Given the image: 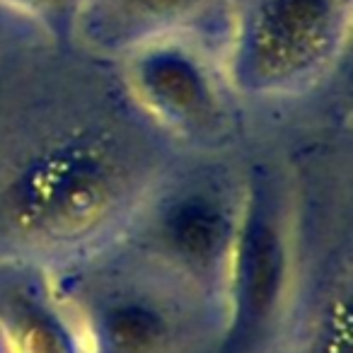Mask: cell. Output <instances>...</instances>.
I'll use <instances>...</instances> for the list:
<instances>
[{
	"label": "cell",
	"instance_id": "1",
	"mask_svg": "<svg viewBox=\"0 0 353 353\" xmlns=\"http://www.w3.org/2000/svg\"><path fill=\"white\" fill-rule=\"evenodd\" d=\"M170 138L109 90L0 121V264L61 274L109 250L170 167Z\"/></svg>",
	"mask_w": 353,
	"mask_h": 353
},
{
	"label": "cell",
	"instance_id": "2",
	"mask_svg": "<svg viewBox=\"0 0 353 353\" xmlns=\"http://www.w3.org/2000/svg\"><path fill=\"white\" fill-rule=\"evenodd\" d=\"M88 353H216L225 307L112 245L56 274Z\"/></svg>",
	"mask_w": 353,
	"mask_h": 353
},
{
	"label": "cell",
	"instance_id": "3",
	"mask_svg": "<svg viewBox=\"0 0 353 353\" xmlns=\"http://www.w3.org/2000/svg\"><path fill=\"white\" fill-rule=\"evenodd\" d=\"M247 182L221 162L170 165L114 245L225 307Z\"/></svg>",
	"mask_w": 353,
	"mask_h": 353
},
{
	"label": "cell",
	"instance_id": "4",
	"mask_svg": "<svg viewBox=\"0 0 353 353\" xmlns=\"http://www.w3.org/2000/svg\"><path fill=\"white\" fill-rule=\"evenodd\" d=\"M351 0H242L232 27L237 90L288 97L317 85L348 41Z\"/></svg>",
	"mask_w": 353,
	"mask_h": 353
},
{
	"label": "cell",
	"instance_id": "5",
	"mask_svg": "<svg viewBox=\"0 0 353 353\" xmlns=\"http://www.w3.org/2000/svg\"><path fill=\"white\" fill-rule=\"evenodd\" d=\"M128 94L170 141L213 150L232 133L221 73L192 37H160L128 51Z\"/></svg>",
	"mask_w": 353,
	"mask_h": 353
},
{
	"label": "cell",
	"instance_id": "6",
	"mask_svg": "<svg viewBox=\"0 0 353 353\" xmlns=\"http://www.w3.org/2000/svg\"><path fill=\"white\" fill-rule=\"evenodd\" d=\"M290 259L293 250L279 189L256 172L247 182L228 285L225 332L216 353H256L274 334L288 298Z\"/></svg>",
	"mask_w": 353,
	"mask_h": 353
},
{
	"label": "cell",
	"instance_id": "7",
	"mask_svg": "<svg viewBox=\"0 0 353 353\" xmlns=\"http://www.w3.org/2000/svg\"><path fill=\"white\" fill-rule=\"evenodd\" d=\"M3 353H88L85 334L51 274L10 271L0 281Z\"/></svg>",
	"mask_w": 353,
	"mask_h": 353
},
{
	"label": "cell",
	"instance_id": "8",
	"mask_svg": "<svg viewBox=\"0 0 353 353\" xmlns=\"http://www.w3.org/2000/svg\"><path fill=\"white\" fill-rule=\"evenodd\" d=\"M228 0H85L78 30L97 49L131 51L160 37H194Z\"/></svg>",
	"mask_w": 353,
	"mask_h": 353
},
{
	"label": "cell",
	"instance_id": "9",
	"mask_svg": "<svg viewBox=\"0 0 353 353\" xmlns=\"http://www.w3.org/2000/svg\"><path fill=\"white\" fill-rule=\"evenodd\" d=\"M303 353H353V271L351 254L334 264L319 283Z\"/></svg>",
	"mask_w": 353,
	"mask_h": 353
},
{
	"label": "cell",
	"instance_id": "10",
	"mask_svg": "<svg viewBox=\"0 0 353 353\" xmlns=\"http://www.w3.org/2000/svg\"><path fill=\"white\" fill-rule=\"evenodd\" d=\"M83 3L85 0H0V6L41 22V27L59 39H68L78 30Z\"/></svg>",
	"mask_w": 353,
	"mask_h": 353
}]
</instances>
